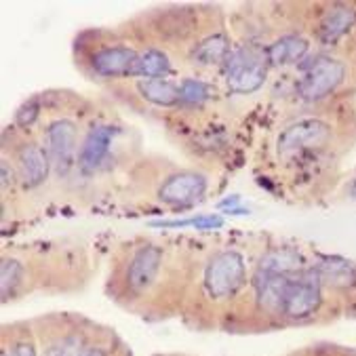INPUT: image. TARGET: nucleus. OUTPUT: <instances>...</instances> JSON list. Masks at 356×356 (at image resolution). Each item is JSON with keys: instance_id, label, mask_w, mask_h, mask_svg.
Masks as SVG:
<instances>
[{"instance_id": "1", "label": "nucleus", "mask_w": 356, "mask_h": 356, "mask_svg": "<svg viewBox=\"0 0 356 356\" xmlns=\"http://www.w3.org/2000/svg\"><path fill=\"white\" fill-rule=\"evenodd\" d=\"M331 139H333V129L329 122L321 118H300L280 131L276 139V152L278 159L291 161L306 152L329 146Z\"/></svg>"}, {"instance_id": "2", "label": "nucleus", "mask_w": 356, "mask_h": 356, "mask_svg": "<svg viewBox=\"0 0 356 356\" xmlns=\"http://www.w3.org/2000/svg\"><path fill=\"white\" fill-rule=\"evenodd\" d=\"M323 304V280L314 268H304L289 276L287 291L282 300V316L289 321L312 318Z\"/></svg>"}, {"instance_id": "3", "label": "nucleus", "mask_w": 356, "mask_h": 356, "mask_svg": "<svg viewBox=\"0 0 356 356\" xmlns=\"http://www.w3.org/2000/svg\"><path fill=\"white\" fill-rule=\"evenodd\" d=\"M346 76L348 65L343 59L333 55H316L308 63L298 91L306 102H323L346 83Z\"/></svg>"}, {"instance_id": "4", "label": "nucleus", "mask_w": 356, "mask_h": 356, "mask_svg": "<svg viewBox=\"0 0 356 356\" xmlns=\"http://www.w3.org/2000/svg\"><path fill=\"white\" fill-rule=\"evenodd\" d=\"M245 282V264L236 251H222L204 270V291L211 300L232 298Z\"/></svg>"}, {"instance_id": "5", "label": "nucleus", "mask_w": 356, "mask_h": 356, "mask_svg": "<svg viewBox=\"0 0 356 356\" xmlns=\"http://www.w3.org/2000/svg\"><path fill=\"white\" fill-rule=\"evenodd\" d=\"M266 81V59L251 47L236 49L226 59V83L234 93H253Z\"/></svg>"}, {"instance_id": "6", "label": "nucleus", "mask_w": 356, "mask_h": 356, "mask_svg": "<svg viewBox=\"0 0 356 356\" xmlns=\"http://www.w3.org/2000/svg\"><path fill=\"white\" fill-rule=\"evenodd\" d=\"M47 154L59 175H65L76 163V124L59 118L47 129Z\"/></svg>"}, {"instance_id": "7", "label": "nucleus", "mask_w": 356, "mask_h": 356, "mask_svg": "<svg viewBox=\"0 0 356 356\" xmlns=\"http://www.w3.org/2000/svg\"><path fill=\"white\" fill-rule=\"evenodd\" d=\"M207 190V179L200 173L194 171H181L163 181L159 188V200L171 207H188L196 202Z\"/></svg>"}, {"instance_id": "8", "label": "nucleus", "mask_w": 356, "mask_h": 356, "mask_svg": "<svg viewBox=\"0 0 356 356\" xmlns=\"http://www.w3.org/2000/svg\"><path fill=\"white\" fill-rule=\"evenodd\" d=\"M163 264V249L156 245H144L135 251V255L129 261L127 268V287L133 293H141L146 291L150 284L154 282L159 270Z\"/></svg>"}, {"instance_id": "9", "label": "nucleus", "mask_w": 356, "mask_h": 356, "mask_svg": "<svg viewBox=\"0 0 356 356\" xmlns=\"http://www.w3.org/2000/svg\"><path fill=\"white\" fill-rule=\"evenodd\" d=\"M137 57L139 55L129 47H104L91 55V67L97 76L104 79L133 76Z\"/></svg>"}, {"instance_id": "10", "label": "nucleus", "mask_w": 356, "mask_h": 356, "mask_svg": "<svg viewBox=\"0 0 356 356\" xmlns=\"http://www.w3.org/2000/svg\"><path fill=\"white\" fill-rule=\"evenodd\" d=\"M17 167L28 188L40 186L51 169V159L47 154V148H40L34 141H26L17 150Z\"/></svg>"}, {"instance_id": "11", "label": "nucleus", "mask_w": 356, "mask_h": 356, "mask_svg": "<svg viewBox=\"0 0 356 356\" xmlns=\"http://www.w3.org/2000/svg\"><path fill=\"white\" fill-rule=\"evenodd\" d=\"M356 26V9L352 5H333L323 13L316 26V38L323 44H335Z\"/></svg>"}, {"instance_id": "12", "label": "nucleus", "mask_w": 356, "mask_h": 356, "mask_svg": "<svg viewBox=\"0 0 356 356\" xmlns=\"http://www.w3.org/2000/svg\"><path fill=\"white\" fill-rule=\"evenodd\" d=\"M112 137H114V127L110 124H95L87 133L79 152V167L83 171H93L104 163V159L110 152Z\"/></svg>"}, {"instance_id": "13", "label": "nucleus", "mask_w": 356, "mask_h": 356, "mask_svg": "<svg viewBox=\"0 0 356 356\" xmlns=\"http://www.w3.org/2000/svg\"><path fill=\"white\" fill-rule=\"evenodd\" d=\"M314 270L323 280V287H331L337 291H350L356 287V266L343 257L325 255L318 259Z\"/></svg>"}, {"instance_id": "14", "label": "nucleus", "mask_w": 356, "mask_h": 356, "mask_svg": "<svg viewBox=\"0 0 356 356\" xmlns=\"http://www.w3.org/2000/svg\"><path fill=\"white\" fill-rule=\"evenodd\" d=\"M287 282H289V276H276V274L257 272L255 289H257L259 308L266 310L268 314H280L282 312L284 291H287Z\"/></svg>"}, {"instance_id": "15", "label": "nucleus", "mask_w": 356, "mask_h": 356, "mask_svg": "<svg viewBox=\"0 0 356 356\" xmlns=\"http://www.w3.org/2000/svg\"><path fill=\"white\" fill-rule=\"evenodd\" d=\"M308 40L298 36V34H287L280 36L278 40H274L268 51H266V59L272 65H287V63H296L302 61L308 55Z\"/></svg>"}, {"instance_id": "16", "label": "nucleus", "mask_w": 356, "mask_h": 356, "mask_svg": "<svg viewBox=\"0 0 356 356\" xmlns=\"http://www.w3.org/2000/svg\"><path fill=\"white\" fill-rule=\"evenodd\" d=\"M302 270H304L302 255L289 247H278V249L268 251L259 264V272L276 274V276H291V274H298Z\"/></svg>"}, {"instance_id": "17", "label": "nucleus", "mask_w": 356, "mask_h": 356, "mask_svg": "<svg viewBox=\"0 0 356 356\" xmlns=\"http://www.w3.org/2000/svg\"><path fill=\"white\" fill-rule=\"evenodd\" d=\"M137 91L146 102L154 106L171 108L179 102V87H175L173 83L165 79H141L137 83Z\"/></svg>"}, {"instance_id": "18", "label": "nucleus", "mask_w": 356, "mask_h": 356, "mask_svg": "<svg viewBox=\"0 0 356 356\" xmlns=\"http://www.w3.org/2000/svg\"><path fill=\"white\" fill-rule=\"evenodd\" d=\"M228 55H230V44L224 34L207 36L192 51V59L200 65H218V63L226 61Z\"/></svg>"}, {"instance_id": "19", "label": "nucleus", "mask_w": 356, "mask_h": 356, "mask_svg": "<svg viewBox=\"0 0 356 356\" xmlns=\"http://www.w3.org/2000/svg\"><path fill=\"white\" fill-rule=\"evenodd\" d=\"M171 70L169 57L161 49H148L137 57L133 76H144V79H159L165 76Z\"/></svg>"}, {"instance_id": "20", "label": "nucleus", "mask_w": 356, "mask_h": 356, "mask_svg": "<svg viewBox=\"0 0 356 356\" xmlns=\"http://www.w3.org/2000/svg\"><path fill=\"white\" fill-rule=\"evenodd\" d=\"M24 278V266L17 259H3L0 266V289H3V300L7 302L9 296L15 293V289L22 284Z\"/></svg>"}, {"instance_id": "21", "label": "nucleus", "mask_w": 356, "mask_h": 356, "mask_svg": "<svg viewBox=\"0 0 356 356\" xmlns=\"http://www.w3.org/2000/svg\"><path fill=\"white\" fill-rule=\"evenodd\" d=\"M91 348H87V341L83 335H63L61 339H57L55 343H51L47 348L44 356H85Z\"/></svg>"}, {"instance_id": "22", "label": "nucleus", "mask_w": 356, "mask_h": 356, "mask_svg": "<svg viewBox=\"0 0 356 356\" xmlns=\"http://www.w3.org/2000/svg\"><path fill=\"white\" fill-rule=\"evenodd\" d=\"M211 97V87L202 81H196V79H186L181 85H179V102L184 104H202Z\"/></svg>"}, {"instance_id": "23", "label": "nucleus", "mask_w": 356, "mask_h": 356, "mask_svg": "<svg viewBox=\"0 0 356 356\" xmlns=\"http://www.w3.org/2000/svg\"><path fill=\"white\" fill-rule=\"evenodd\" d=\"M38 97H34V99H30V102H26L19 110H17V114H15V122L19 124V127H28V124H32L34 120H36V116H38Z\"/></svg>"}, {"instance_id": "24", "label": "nucleus", "mask_w": 356, "mask_h": 356, "mask_svg": "<svg viewBox=\"0 0 356 356\" xmlns=\"http://www.w3.org/2000/svg\"><path fill=\"white\" fill-rule=\"evenodd\" d=\"M222 226H224V220L218 216H200V218H194V222H192V228H196V230H213V228H222Z\"/></svg>"}, {"instance_id": "25", "label": "nucleus", "mask_w": 356, "mask_h": 356, "mask_svg": "<svg viewBox=\"0 0 356 356\" xmlns=\"http://www.w3.org/2000/svg\"><path fill=\"white\" fill-rule=\"evenodd\" d=\"M13 348H15V356H36V350L30 341H19Z\"/></svg>"}, {"instance_id": "26", "label": "nucleus", "mask_w": 356, "mask_h": 356, "mask_svg": "<svg viewBox=\"0 0 356 356\" xmlns=\"http://www.w3.org/2000/svg\"><path fill=\"white\" fill-rule=\"evenodd\" d=\"M0 171H3V190H7L9 184L13 186V169L9 171V163L3 161V165H0Z\"/></svg>"}, {"instance_id": "27", "label": "nucleus", "mask_w": 356, "mask_h": 356, "mask_svg": "<svg viewBox=\"0 0 356 356\" xmlns=\"http://www.w3.org/2000/svg\"><path fill=\"white\" fill-rule=\"evenodd\" d=\"M85 356H106V350L104 348H91Z\"/></svg>"}, {"instance_id": "28", "label": "nucleus", "mask_w": 356, "mask_h": 356, "mask_svg": "<svg viewBox=\"0 0 356 356\" xmlns=\"http://www.w3.org/2000/svg\"><path fill=\"white\" fill-rule=\"evenodd\" d=\"M348 194H350V198H356V175H354V179L348 186Z\"/></svg>"}, {"instance_id": "29", "label": "nucleus", "mask_w": 356, "mask_h": 356, "mask_svg": "<svg viewBox=\"0 0 356 356\" xmlns=\"http://www.w3.org/2000/svg\"><path fill=\"white\" fill-rule=\"evenodd\" d=\"M0 356H15V348L5 346V348H3V354H0Z\"/></svg>"}, {"instance_id": "30", "label": "nucleus", "mask_w": 356, "mask_h": 356, "mask_svg": "<svg viewBox=\"0 0 356 356\" xmlns=\"http://www.w3.org/2000/svg\"><path fill=\"white\" fill-rule=\"evenodd\" d=\"M234 202H238V196H232L228 200H222V207H228V204H234Z\"/></svg>"}, {"instance_id": "31", "label": "nucleus", "mask_w": 356, "mask_h": 356, "mask_svg": "<svg viewBox=\"0 0 356 356\" xmlns=\"http://www.w3.org/2000/svg\"><path fill=\"white\" fill-rule=\"evenodd\" d=\"M230 213H232V216H245V213H249V211H245V209H230Z\"/></svg>"}]
</instances>
